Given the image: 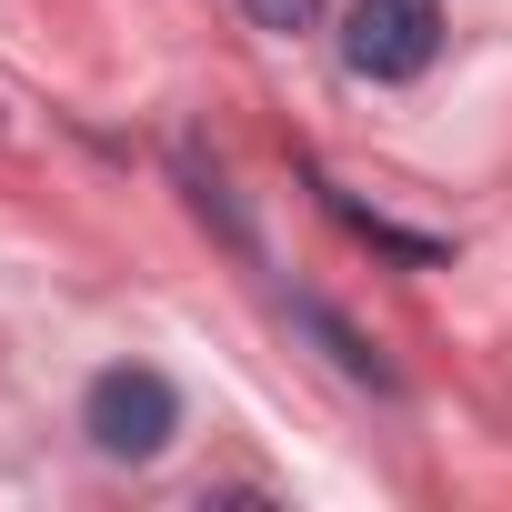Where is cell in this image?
Here are the masks:
<instances>
[{"label":"cell","instance_id":"obj_1","mask_svg":"<svg viewBox=\"0 0 512 512\" xmlns=\"http://www.w3.org/2000/svg\"><path fill=\"white\" fill-rule=\"evenodd\" d=\"M81 432H91V452H111V462H161L171 432H181V392H171L151 362H111V372H91V392H81Z\"/></svg>","mask_w":512,"mask_h":512},{"label":"cell","instance_id":"obj_2","mask_svg":"<svg viewBox=\"0 0 512 512\" xmlns=\"http://www.w3.org/2000/svg\"><path fill=\"white\" fill-rule=\"evenodd\" d=\"M442 51V0H352L342 71L352 81H422Z\"/></svg>","mask_w":512,"mask_h":512},{"label":"cell","instance_id":"obj_3","mask_svg":"<svg viewBox=\"0 0 512 512\" xmlns=\"http://www.w3.org/2000/svg\"><path fill=\"white\" fill-rule=\"evenodd\" d=\"M292 322H302V332H312V342H322V352H332L352 382H372V392H402V372H392V362H382V352H372V342H362V332H352L332 302H292Z\"/></svg>","mask_w":512,"mask_h":512},{"label":"cell","instance_id":"obj_4","mask_svg":"<svg viewBox=\"0 0 512 512\" xmlns=\"http://www.w3.org/2000/svg\"><path fill=\"white\" fill-rule=\"evenodd\" d=\"M241 11L262 21V31H312V11H322V0H241Z\"/></svg>","mask_w":512,"mask_h":512}]
</instances>
